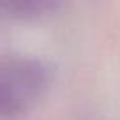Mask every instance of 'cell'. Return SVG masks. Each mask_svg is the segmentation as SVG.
I'll use <instances>...</instances> for the list:
<instances>
[{"label": "cell", "mask_w": 120, "mask_h": 120, "mask_svg": "<svg viewBox=\"0 0 120 120\" xmlns=\"http://www.w3.org/2000/svg\"><path fill=\"white\" fill-rule=\"evenodd\" d=\"M51 65L41 56L0 55V118L30 109L51 85Z\"/></svg>", "instance_id": "obj_1"}]
</instances>
